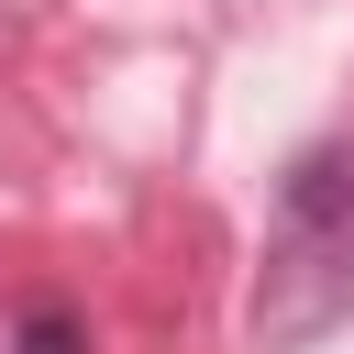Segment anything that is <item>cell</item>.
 I'll return each instance as SVG.
<instances>
[{
  "mask_svg": "<svg viewBox=\"0 0 354 354\" xmlns=\"http://www.w3.org/2000/svg\"><path fill=\"white\" fill-rule=\"evenodd\" d=\"M343 310H354V232H299V221H277L266 277H254V332H266V343H321Z\"/></svg>",
  "mask_w": 354,
  "mask_h": 354,
  "instance_id": "obj_1",
  "label": "cell"
},
{
  "mask_svg": "<svg viewBox=\"0 0 354 354\" xmlns=\"http://www.w3.org/2000/svg\"><path fill=\"white\" fill-rule=\"evenodd\" d=\"M277 221H299V232H354V155H343V144H310V155L277 177Z\"/></svg>",
  "mask_w": 354,
  "mask_h": 354,
  "instance_id": "obj_2",
  "label": "cell"
},
{
  "mask_svg": "<svg viewBox=\"0 0 354 354\" xmlns=\"http://www.w3.org/2000/svg\"><path fill=\"white\" fill-rule=\"evenodd\" d=\"M11 354H88V321H77L66 299H22V321H11Z\"/></svg>",
  "mask_w": 354,
  "mask_h": 354,
  "instance_id": "obj_3",
  "label": "cell"
}]
</instances>
